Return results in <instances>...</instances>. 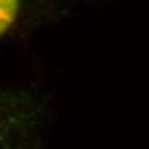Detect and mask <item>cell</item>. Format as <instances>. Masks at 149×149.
Returning <instances> with one entry per match:
<instances>
[{
  "mask_svg": "<svg viewBox=\"0 0 149 149\" xmlns=\"http://www.w3.org/2000/svg\"><path fill=\"white\" fill-rule=\"evenodd\" d=\"M19 12V2L15 0H0V36L7 33L14 24L15 15Z\"/></svg>",
  "mask_w": 149,
  "mask_h": 149,
  "instance_id": "6da1fadb",
  "label": "cell"
}]
</instances>
